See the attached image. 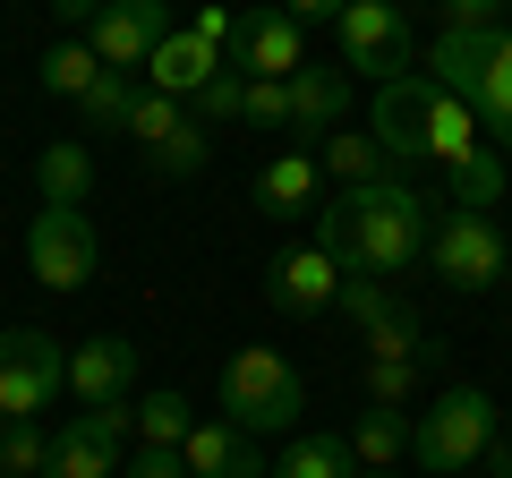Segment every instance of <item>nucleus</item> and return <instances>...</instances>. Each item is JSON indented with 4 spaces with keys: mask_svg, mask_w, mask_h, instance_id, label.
<instances>
[{
    "mask_svg": "<svg viewBox=\"0 0 512 478\" xmlns=\"http://www.w3.org/2000/svg\"><path fill=\"white\" fill-rule=\"evenodd\" d=\"M427 231H436V214H427V197L410 180H367V188H342V197L316 214V248H325L342 274H419L427 265Z\"/></svg>",
    "mask_w": 512,
    "mask_h": 478,
    "instance_id": "1",
    "label": "nucleus"
},
{
    "mask_svg": "<svg viewBox=\"0 0 512 478\" xmlns=\"http://www.w3.org/2000/svg\"><path fill=\"white\" fill-rule=\"evenodd\" d=\"M427 77L478 111V129H487L495 154L512 146V26H495V35H453L444 26L436 52H427Z\"/></svg>",
    "mask_w": 512,
    "mask_h": 478,
    "instance_id": "2",
    "label": "nucleus"
},
{
    "mask_svg": "<svg viewBox=\"0 0 512 478\" xmlns=\"http://www.w3.org/2000/svg\"><path fill=\"white\" fill-rule=\"evenodd\" d=\"M299 410H308V385H299V368L282 350L239 342L231 359H222V419L231 427H248V436H291Z\"/></svg>",
    "mask_w": 512,
    "mask_h": 478,
    "instance_id": "3",
    "label": "nucleus"
},
{
    "mask_svg": "<svg viewBox=\"0 0 512 478\" xmlns=\"http://www.w3.org/2000/svg\"><path fill=\"white\" fill-rule=\"evenodd\" d=\"M495 444H504V419H495V402L478 385H444L436 402H427V419L410 427V461H427L436 478L478 470Z\"/></svg>",
    "mask_w": 512,
    "mask_h": 478,
    "instance_id": "4",
    "label": "nucleus"
},
{
    "mask_svg": "<svg viewBox=\"0 0 512 478\" xmlns=\"http://www.w3.org/2000/svg\"><path fill=\"white\" fill-rule=\"evenodd\" d=\"M427 265H436L444 291H495L512 265V239L495 231V214H478V205H444L436 231H427Z\"/></svg>",
    "mask_w": 512,
    "mask_h": 478,
    "instance_id": "5",
    "label": "nucleus"
},
{
    "mask_svg": "<svg viewBox=\"0 0 512 478\" xmlns=\"http://www.w3.org/2000/svg\"><path fill=\"white\" fill-rule=\"evenodd\" d=\"M128 137H137V154H146L163 180H197L205 154H214V129H205L188 103H171V94H137V111H128Z\"/></svg>",
    "mask_w": 512,
    "mask_h": 478,
    "instance_id": "6",
    "label": "nucleus"
},
{
    "mask_svg": "<svg viewBox=\"0 0 512 478\" xmlns=\"http://www.w3.org/2000/svg\"><path fill=\"white\" fill-rule=\"evenodd\" d=\"M26 265H35L43 291H86L94 265H103V239H94L86 205H43L35 231H26Z\"/></svg>",
    "mask_w": 512,
    "mask_h": 478,
    "instance_id": "7",
    "label": "nucleus"
},
{
    "mask_svg": "<svg viewBox=\"0 0 512 478\" xmlns=\"http://www.w3.org/2000/svg\"><path fill=\"white\" fill-rule=\"evenodd\" d=\"M60 385H69V350H60L52 333H35V325L0 333V419H35V410H52Z\"/></svg>",
    "mask_w": 512,
    "mask_h": 478,
    "instance_id": "8",
    "label": "nucleus"
},
{
    "mask_svg": "<svg viewBox=\"0 0 512 478\" xmlns=\"http://www.w3.org/2000/svg\"><path fill=\"white\" fill-rule=\"evenodd\" d=\"M333 35H342V60L359 77H376V86L410 77V18H402V0H350Z\"/></svg>",
    "mask_w": 512,
    "mask_h": 478,
    "instance_id": "9",
    "label": "nucleus"
},
{
    "mask_svg": "<svg viewBox=\"0 0 512 478\" xmlns=\"http://www.w3.org/2000/svg\"><path fill=\"white\" fill-rule=\"evenodd\" d=\"M137 436V402H103L77 410L52 436V478H120V444Z\"/></svg>",
    "mask_w": 512,
    "mask_h": 478,
    "instance_id": "10",
    "label": "nucleus"
},
{
    "mask_svg": "<svg viewBox=\"0 0 512 478\" xmlns=\"http://www.w3.org/2000/svg\"><path fill=\"white\" fill-rule=\"evenodd\" d=\"M163 35H171L163 0H111L103 18L86 26V43L103 52V69H128V77H146V60L163 52Z\"/></svg>",
    "mask_w": 512,
    "mask_h": 478,
    "instance_id": "11",
    "label": "nucleus"
},
{
    "mask_svg": "<svg viewBox=\"0 0 512 478\" xmlns=\"http://www.w3.org/2000/svg\"><path fill=\"white\" fill-rule=\"evenodd\" d=\"M427 111H436V77H393V86H376L367 137H376L393 163H427Z\"/></svg>",
    "mask_w": 512,
    "mask_h": 478,
    "instance_id": "12",
    "label": "nucleus"
},
{
    "mask_svg": "<svg viewBox=\"0 0 512 478\" xmlns=\"http://www.w3.org/2000/svg\"><path fill=\"white\" fill-rule=\"evenodd\" d=\"M342 265L325 257V248H282L274 265H265V308H282V316H325L333 299H342Z\"/></svg>",
    "mask_w": 512,
    "mask_h": 478,
    "instance_id": "13",
    "label": "nucleus"
},
{
    "mask_svg": "<svg viewBox=\"0 0 512 478\" xmlns=\"http://www.w3.org/2000/svg\"><path fill=\"white\" fill-rule=\"evenodd\" d=\"M239 77H299L308 69V26L291 9H248L239 18V52H231Z\"/></svg>",
    "mask_w": 512,
    "mask_h": 478,
    "instance_id": "14",
    "label": "nucleus"
},
{
    "mask_svg": "<svg viewBox=\"0 0 512 478\" xmlns=\"http://www.w3.org/2000/svg\"><path fill=\"white\" fill-rule=\"evenodd\" d=\"M128 385H137V342H128V333H86V342L69 350V393L86 410L128 402Z\"/></svg>",
    "mask_w": 512,
    "mask_h": 478,
    "instance_id": "15",
    "label": "nucleus"
},
{
    "mask_svg": "<svg viewBox=\"0 0 512 478\" xmlns=\"http://www.w3.org/2000/svg\"><path fill=\"white\" fill-rule=\"evenodd\" d=\"M180 461H188V478H274V461L256 453V436L231 427V419H197L188 444H180Z\"/></svg>",
    "mask_w": 512,
    "mask_h": 478,
    "instance_id": "16",
    "label": "nucleus"
},
{
    "mask_svg": "<svg viewBox=\"0 0 512 478\" xmlns=\"http://www.w3.org/2000/svg\"><path fill=\"white\" fill-rule=\"evenodd\" d=\"M325 163H316V146H291L274 154V163L256 171V214H274V222H299V214H325Z\"/></svg>",
    "mask_w": 512,
    "mask_h": 478,
    "instance_id": "17",
    "label": "nucleus"
},
{
    "mask_svg": "<svg viewBox=\"0 0 512 478\" xmlns=\"http://www.w3.org/2000/svg\"><path fill=\"white\" fill-rule=\"evenodd\" d=\"M222 69H231V60H222L214 43H197L188 26H171V35H163V52L146 60V86H154V94H171V103H197V94L214 86Z\"/></svg>",
    "mask_w": 512,
    "mask_h": 478,
    "instance_id": "18",
    "label": "nucleus"
},
{
    "mask_svg": "<svg viewBox=\"0 0 512 478\" xmlns=\"http://www.w3.org/2000/svg\"><path fill=\"white\" fill-rule=\"evenodd\" d=\"M487 154V129H478V111L461 103V94L436 86V111H427V163L444 171V180H461V171Z\"/></svg>",
    "mask_w": 512,
    "mask_h": 478,
    "instance_id": "19",
    "label": "nucleus"
},
{
    "mask_svg": "<svg viewBox=\"0 0 512 478\" xmlns=\"http://www.w3.org/2000/svg\"><path fill=\"white\" fill-rule=\"evenodd\" d=\"M350 111V77L342 69H299L291 77V137H333Z\"/></svg>",
    "mask_w": 512,
    "mask_h": 478,
    "instance_id": "20",
    "label": "nucleus"
},
{
    "mask_svg": "<svg viewBox=\"0 0 512 478\" xmlns=\"http://www.w3.org/2000/svg\"><path fill=\"white\" fill-rule=\"evenodd\" d=\"M35 188H43V205H86L94 197V146L86 137H52L35 154Z\"/></svg>",
    "mask_w": 512,
    "mask_h": 478,
    "instance_id": "21",
    "label": "nucleus"
},
{
    "mask_svg": "<svg viewBox=\"0 0 512 478\" xmlns=\"http://www.w3.org/2000/svg\"><path fill=\"white\" fill-rule=\"evenodd\" d=\"M342 444H350L359 470H402L410 461V419L402 410H359V427H342Z\"/></svg>",
    "mask_w": 512,
    "mask_h": 478,
    "instance_id": "22",
    "label": "nucleus"
},
{
    "mask_svg": "<svg viewBox=\"0 0 512 478\" xmlns=\"http://www.w3.org/2000/svg\"><path fill=\"white\" fill-rule=\"evenodd\" d=\"M35 69H43V94H60V103H86V94L111 77V69H103V52H94L86 35H77V43H52Z\"/></svg>",
    "mask_w": 512,
    "mask_h": 478,
    "instance_id": "23",
    "label": "nucleus"
},
{
    "mask_svg": "<svg viewBox=\"0 0 512 478\" xmlns=\"http://www.w3.org/2000/svg\"><path fill=\"white\" fill-rule=\"evenodd\" d=\"M316 163H325V180H342V188H367V180H393V154H384L376 137H359V129H333L325 146H316Z\"/></svg>",
    "mask_w": 512,
    "mask_h": 478,
    "instance_id": "24",
    "label": "nucleus"
},
{
    "mask_svg": "<svg viewBox=\"0 0 512 478\" xmlns=\"http://www.w3.org/2000/svg\"><path fill=\"white\" fill-rule=\"evenodd\" d=\"M359 359H436V342H427L419 308H410V299H393V308L359 333Z\"/></svg>",
    "mask_w": 512,
    "mask_h": 478,
    "instance_id": "25",
    "label": "nucleus"
},
{
    "mask_svg": "<svg viewBox=\"0 0 512 478\" xmlns=\"http://www.w3.org/2000/svg\"><path fill=\"white\" fill-rule=\"evenodd\" d=\"M359 393L367 410H410L427 393V359H359Z\"/></svg>",
    "mask_w": 512,
    "mask_h": 478,
    "instance_id": "26",
    "label": "nucleus"
},
{
    "mask_svg": "<svg viewBox=\"0 0 512 478\" xmlns=\"http://www.w3.org/2000/svg\"><path fill=\"white\" fill-rule=\"evenodd\" d=\"M188 427H197V410H188V393H146L137 402V453H180L188 444Z\"/></svg>",
    "mask_w": 512,
    "mask_h": 478,
    "instance_id": "27",
    "label": "nucleus"
},
{
    "mask_svg": "<svg viewBox=\"0 0 512 478\" xmlns=\"http://www.w3.org/2000/svg\"><path fill=\"white\" fill-rule=\"evenodd\" d=\"M274 478H359V461H350L342 436H291L274 461Z\"/></svg>",
    "mask_w": 512,
    "mask_h": 478,
    "instance_id": "28",
    "label": "nucleus"
},
{
    "mask_svg": "<svg viewBox=\"0 0 512 478\" xmlns=\"http://www.w3.org/2000/svg\"><path fill=\"white\" fill-rule=\"evenodd\" d=\"M137 94H146L137 77H128V69H111L103 86H94L86 103H77V111H86V137H128V111H137Z\"/></svg>",
    "mask_w": 512,
    "mask_h": 478,
    "instance_id": "29",
    "label": "nucleus"
},
{
    "mask_svg": "<svg viewBox=\"0 0 512 478\" xmlns=\"http://www.w3.org/2000/svg\"><path fill=\"white\" fill-rule=\"evenodd\" d=\"M0 478H52V436H43L35 419L0 427Z\"/></svg>",
    "mask_w": 512,
    "mask_h": 478,
    "instance_id": "30",
    "label": "nucleus"
},
{
    "mask_svg": "<svg viewBox=\"0 0 512 478\" xmlns=\"http://www.w3.org/2000/svg\"><path fill=\"white\" fill-rule=\"evenodd\" d=\"M188 111H197L205 129H231V120H248V77H239V69H222V77H214V86H205Z\"/></svg>",
    "mask_w": 512,
    "mask_h": 478,
    "instance_id": "31",
    "label": "nucleus"
},
{
    "mask_svg": "<svg viewBox=\"0 0 512 478\" xmlns=\"http://www.w3.org/2000/svg\"><path fill=\"white\" fill-rule=\"evenodd\" d=\"M495 197H504V154L487 146V154H478V163H470V171L453 180V205H478V214H487Z\"/></svg>",
    "mask_w": 512,
    "mask_h": 478,
    "instance_id": "32",
    "label": "nucleus"
},
{
    "mask_svg": "<svg viewBox=\"0 0 512 478\" xmlns=\"http://www.w3.org/2000/svg\"><path fill=\"white\" fill-rule=\"evenodd\" d=\"M333 308H342V316H350V325H359V333H367V325H376V316H384V308H393V291H384V282H376V274H350V282H342V299H333Z\"/></svg>",
    "mask_w": 512,
    "mask_h": 478,
    "instance_id": "33",
    "label": "nucleus"
},
{
    "mask_svg": "<svg viewBox=\"0 0 512 478\" xmlns=\"http://www.w3.org/2000/svg\"><path fill=\"white\" fill-rule=\"evenodd\" d=\"M248 120L256 129H291V77H248Z\"/></svg>",
    "mask_w": 512,
    "mask_h": 478,
    "instance_id": "34",
    "label": "nucleus"
},
{
    "mask_svg": "<svg viewBox=\"0 0 512 478\" xmlns=\"http://www.w3.org/2000/svg\"><path fill=\"white\" fill-rule=\"evenodd\" d=\"M188 35H197V43H214V52H222V60H231V52H239V18H231V9H222V0H205L197 18H188Z\"/></svg>",
    "mask_w": 512,
    "mask_h": 478,
    "instance_id": "35",
    "label": "nucleus"
},
{
    "mask_svg": "<svg viewBox=\"0 0 512 478\" xmlns=\"http://www.w3.org/2000/svg\"><path fill=\"white\" fill-rule=\"evenodd\" d=\"M120 478H188V461H180V453H137Z\"/></svg>",
    "mask_w": 512,
    "mask_h": 478,
    "instance_id": "36",
    "label": "nucleus"
},
{
    "mask_svg": "<svg viewBox=\"0 0 512 478\" xmlns=\"http://www.w3.org/2000/svg\"><path fill=\"white\" fill-rule=\"evenodd\" d=\"M282 9H291L299 26H342V9H350V0H282Z\"/></svg>",
    "mask_w": 512,
    "mask_h": 478,
    "instance_id": "37",
    "label": "nucleus"
},
{
    "mask_svg": "<svg viewBox=\"0 0 512 478\" xmlns=\"http://www.w3.org/2000/svg\"><path fill=\"white\" fill-rule=\"evenodd\" d=\"M103 9H111V0H52V18H60V26H94Z\"/></svg>",
    "mask_w": 512,
    "mask_h": 478,
    "instance_id": "38",
    "label": "nucleus"
},
{
    "mask_svg": "<svg viewBox=\"0 0 512 478\" xmlns=\"http://www.w3.org/2000/svg\"><path fill=\"white\" fill-rule=\"evenodd\" d=\"M495 453H504V470H512V419H504V444H495Z\"/></svg>",
    "mask_w": 512,
    "mask_h": 478,
    "instance_id": "39",
    "label": "nucleus"
},
{
    "mask_svg": "<svg viewBox=\"0 0 512 478\" xmlns=\"http://www.w3.org/2000/svg\"><path fill=\"white\" fill-rule=\"evenodd\" d=\"M359 478H393V470H359Z\"/></svg>",
    "mask_w": 512,
    "mask_h": 478,
    "instance_id": "40",
    "label": "nucleus"
},
{
    "mask_svg": "<svg viewBox=\"0 0 512 478\" xmlns=\"http://www.w3.org/2000/svg\"><path fill=\"white\" fill-rule=\"evenodd\" d=\"M436 9H461V0H436Z\"/></svg>",
    "mask_w": 512,
    "mask_h": 478,
    "instance_id": "41",
    "label": "nucleus"
},
{
    "mask_svg": "<svg viewBox=\"0 0 512 478\" xmlns=\"http://www.w3.org/2000/svg\"><path fill=\"white\" fill-rule=\"evenodd\" d=\"M504 291H512V265H504Z\"/></svg>",
    "mask_w": 512,
    "mask_h": 478,
    "instance_id": "42",
    "label": "nucleus"
},
{
    "mask_svg": "<svg viewBox=\"0 0 512 478\" xmlns=\"http://www.w3.org/2000/svg\"><path fill=\"white\" fill-rule=\"evenodd\" d=\"M504 478H512V470H504Z\"/></svg>",
    "mask_w": 512,
    "mask_h": 478,
    "instance_id": "43",
    "label": "nucleus"
}]
</instances>
